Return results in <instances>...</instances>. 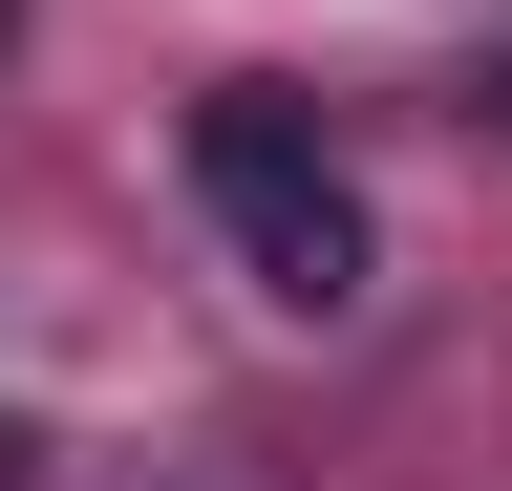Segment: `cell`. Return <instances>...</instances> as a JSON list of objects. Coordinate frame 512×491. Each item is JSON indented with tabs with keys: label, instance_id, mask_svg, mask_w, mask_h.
Here are the masks:
<instances>
[{
	"label": "cell",
	"instance_id": "obj_1",
	"mask_svg": "<svg viewBox=\"0 0 512 491\" xmlns=\"http://www.w3.org/2000/svg\"><path fill=\"white\" fill-rule=\"evenodd\" d=\"M192 171H214V214H235V257H256L278 321H342V299H363V193L320 171L299 86H214V107H192Z\"/></svg>",
	"mask_w": 512,
	"mask_h": 491
},
{
	"label": "cell",
	"instance_id": "obj_2",
	"mask_svg": "<svg viewBox=\"0 0 512 491\" xmlns=\"http://www.w3.org/2000/svg\"><path fill=\"white\" fill-rule=\"evenodd\" d=\"M22 470H43V427H22V406H0V491H22Z\"/></svg>",
	"mask_w": 512,
	"mask_h": 491
}]
</instances>
